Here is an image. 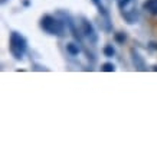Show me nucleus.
Returning a JSON list of instances; mask_svg holds the SVG:
<instances>
[{
    "instance_id": "f257e3e1",
    "label": "nucleus",
    "mask_w": 157,
    "mask_h": 157,
    "mask_svg": "<svg viewBox=\"0 0 157 157\" xmlns=\"http://www.w3.org/2000/svg\"><path fill=\"white\" fill-rule=\"evenodd\" d=\"M25 51H26V39L22 36V35L13 33L10 35V52L16 59H20L23 56Z\"/></svg>"
},
{
    "instance_id": "f03ea898",
    "label": "nucleus",
    "mask_w": 157,
    "mask_h": 157,
    "mask_svg": "<svg viewBox=\"0 0 157 157\" xmlns=\"http://www.w3.org/2000/svg\"><path fill=\"white\" fill-rule=\"evenodd\" d=\"M42 28L45 32L51 35H62L63 33V23L61 20L55 19L53 16H43L42 19Z\"/></svg>"
},
{
    "instance_id": "7ed1b4c3",
    "label": "nucleus",
    "mask_w": 157,
    "mask_h": 157,
    "mask_svg": "<svg viewBox=\"0 0 157 157\" xmlns=\"http://www.w3.org/2000/svg\"><path fill=\"white\" fill-rule=\"evenodd\" d=\"M134 3H136V0H117V5L123 12L124 17L128 20V23H134V20L137 17Z\"/></svg>"
},
{
    "instance_id": "20e7f679",
    "label": "nucleus",
    "mask_w": 157,
    "mask_h": 157,
    "mask_svg": "<svg viewBox=\"0 0 157 157\" xmlns=\"http://www.w3.org/2000/svg\"><path fill=\"white\" fill-rule=\"evenodd\" d=\"M82 32H84V35H85L92 43L97 42V33H95V30H94V26H92L88 20H84V22H82Z\"/></svg>"
},
{
    "instance_id": "39448f33",
    "label": "nucleus",
    "mask_w": 157,
    "mask_h": 157,
    "mask_svg": "<svg viewBox=\"0 0 157 157\" xmlns=\"http://www.w3.org/2000/svg\"><path fill=\"white\" fill-rule=\"evenodd\" d=\"M144 9L148 10L150 13H157V0H147L144 3Z\"/></svg>"
},
{
    "instance_id": "423d86ee",
    "label": "nucleus",
    "mask_w": 157,
    "mask_h": 157,
    "mask_svg": "<svg viewBox=\"0 0 157 157\" xmlns=\"http://www.w3.org/2000/svg\"><path fill=\"white\" fill-rule=\"evenodd\" d=\"M133 61H134V63H136V67H137L140 71H143V69H144V62H143V59L140 58V55H138V53H134L133 52Z\"/></svg>"
},
{
    "instance_id": "0eeeda50",
    "label": "nucleus",
    "mask_w": 157,
    "mask_h": 157,
    "mask_svg": "<svg viewBox=\"0 0 157 157\" xmlns=\"http://www.w3.org/2000/svg\"><path fill=\"white\" fill-rule=\"evenodd\" d=\"M67 51H68V53H71L72 56H75V55L79 53V48H78V45H75V43H68Z\"/></svg>"
},
{
    "instance_id": "6e6552de",
    "label": "nucleus",
    "mask_w": 157,
    "mask_h": 157,
    "mask_svg": "<svg viewBox=\"0 0 157 157\" xmlns=\"http://www.w3.org/2000/svg\"><path fill=\"white\" fill-rule=\"evenodd\" d=\"M102 71H104V72H114L115 71V67L113 65V63L107 62V63H104V65H102Z\"/></svg>"
},
{
    "instance_id": "1a4fd4ad",
    "label": "nucleus",
    "mask_w": 157,
    "mask_h": 157,
    "mask_svg": "<svg viewBox=\"0 0 157 157\" xmlns=\"http://www.w3.org/2000/svg\"><path fill=\"white\" fill-rule=\"evenodd\" d=\"M104 53H105V56L111 58L113 55H114V48H113L111 45H107V46L104 48Z\"/></svg>"
},
{
    "instance_id": "9d476101",
    "label": "nucleus",
    "mask_w": 157,
    "mask_h": 157,
    "mask_svg": "<svg viewBox=\"0 0 157 157\" xmlns=\"http://www.w3.org/2000/svg\"><path fill=\"white\" fill-rule=\"evenodd\" d=\"M115 39H117L118 42H124V40H125V35H115Z\"/></svg>"
}]
</instances>
